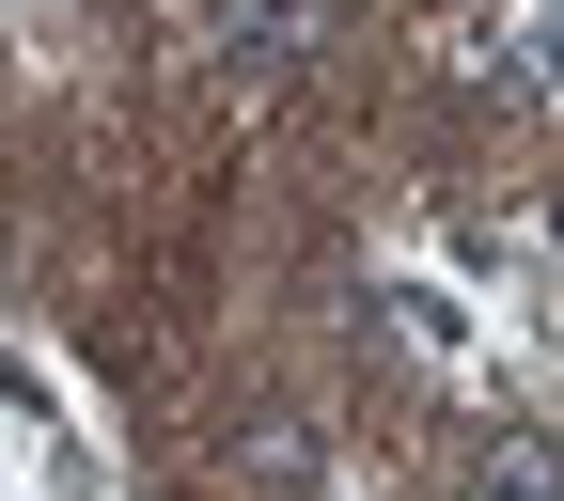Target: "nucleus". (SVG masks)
<instances>
[{
  "label": "nucleus",
  "instance_id": "f257e3e1",
  "mask_svg": "<svg viewBox=\"0 0 564 501\" xmlns=\"http://www.w3.org/2000/svg\"><path fill=\"white\" fill-rule=\"evenodd\" d=\"M314 32H329V0H204V79L267 95L282 63H314Z\"/></svg>",
  "mask_w": 564,
  "mask_h": 501
},
{
  "label": "nucleus",
  "instance_id": "f03ea898",
  "mask_svg": "<svg viewBox=\"0 0 564 501\" xmlns=\"http://www.w3.org/2000/svg\"><path fill=\"white\" fill-rule=\"evenodd\" d=\"M377 314H392V345H408V361L486 377V298H470L455 266H392V282H377Z\"/></svg>",
  "mask_w": 564,
  "mask_h": 501
},
{
  "label": "nucleus",
  "instance_id": "7ed1b4c3",
  "mask_svg": "<svg viewBox=\"0 0 564 501\" xmlns=\"http://www.w3.org/2000/svg\"><path fill=\"white\" fill-rule=\"evenodd\" d=\"M455 501H564V423L486 407L470 439H455Z\"/></svg>",
  "mask_w": 564,
  "mask_h": 501
},
{
  "label": "nucleus",
  "instance_id": "20e7f679",
  "mask_svg": "<svg viewBox=\"0 0 564 501\" xmlns=\"http://www.w3.org/2000/svg\"><path fill=\"white\" fill-rule=\"evenodd\" d=\"M236 486H251V501H314V486H329V439H314L299 407H267L251 439H236Z\"/></svg>",
  "mask_w": 564,
  "mask_h": 501
},
{
  "label": "nucleus",
  "instance_id": "39448f33",
  "mask_svg": "<svg viewBox=\"0 0 564 501\" xmlns=\"http://www.w3.org/2000/svg\"><path fill=\"white\" fill-rule=\"evenodd\" d=\"M0 439H17V455H47V439H79V423H63V377L32 361V345H0Z\"/></svg>",
  "mask_w": 564,
  "mask_h": 501
},
{
  "label": "nucleus",
  "instance_id": "423d86ee",
  "mask_svg": "<svg viewBox=\"0 0 564 501\" xmlns=\"http://www.w3.org/2000/svg\"><path fill=\"white\" fill-rule=\"evenodd\" d=\"M549 251H564V204H549Z\"/></svg>",
  "mask_w": 564,
  "mask_h": 501
}]
</instances>
